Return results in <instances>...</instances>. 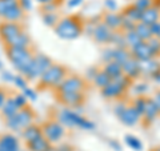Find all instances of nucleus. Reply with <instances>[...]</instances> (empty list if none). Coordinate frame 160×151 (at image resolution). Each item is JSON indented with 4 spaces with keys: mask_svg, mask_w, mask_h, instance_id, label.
<instances>
[{
    "mask_svg": "<svg viewBox=\"0 0 160 151\" xmlns=\"http://www.w3.org/2000/svg\"><path fill=\"white\" fill-rule=\"evenodd\" d=\"M8 58L18 71L24 75L27 72L29 64L32 62V55L27 48H8Z\"/></svg>",
    "mask_w": 160,
    "mask_h": 151,
    "instance_id": "1",
    "label": "nucleus"
},
{
    "mask_svg": "<svg viewBox=\"0 0 160 151\" xmlns=\"http://www.w3.org/2000/svg\"><path fill=\"white\" fill-rule=\"evenodd\" d=\"M59 122L68 126V127H82L83 130H93L95 124L91 123L89 120L84 119L83 117H80L78 112L72 111V110H63L59 114Z\"/></svg>",
    "mask_w": 160,
    "mask_h": 151,
    "instance_id": "2",
    "label": "nucleus"
},
{
    "mask_svg": "<svg viewBox=\"0 0 160 151\" xmlns=\"http://www.w3.org/2000/svg\"><path fill=\"white\" fill-rule=\"evenodd\" d=\"M51 66H52L51 59H49L48 56H46V55H43V54H39V55H36V56L32 58V62H31V64H29L27 72L24 74V76H27L31 80L38 79V78L42 76V75L46 72Z\"/></svg>",
    "mask_w": 160,
    "mask_h": 151,
    "instance_id": "3",
    "label": "nucleus"
},
{
    "mask_svg": "<svg viewBox=\"0 0 160 151\" xmlns=\"http://www.w3.org/2000/svg\"><path fill=\"white\" fill-rule=\"evenodd\" d=\"M55 32H56L59 38L72 40V39H76L82 34V28H80L76 20L67 18V19L60 20L58 23V26L55 27Z\"/></svg>",
    "mask_w": 160,
    "mask_h": 151,
    "instance_id": "4",
    "label": "nucleus"
},
{
    "mask_svg": "<svg viewBox=\"0 0 160 151\" xmlns=\"http://www.w3.org/2000/svg\"><path fill=\"white\" fill-rule=\"evenodd\" d=\"M32 119H33V112L29 108H23L16 115L7 118L6 123L13 131H22V130L27 128L28 126H31Z\"/></svg>",
    "mask_w": 160,
    "mask_h": 151,
    "instance_id": "5",
    "label": "nucleus"
},
{
    "mask_svg": "<svg viewBox=\"0 0 160 151\" xmlns=\"http://www.w3.org/2000/svg\"><path fill=\"white\" fill-rule=\"evenodd\" d=\"M66 79V68L58 64H52L42 76H40V83L44 86H52V87H58V86Z\"/></svg>",
    "mask_w": 160,
    "mask_h": 151,
    "instance_id": "6",
    "label": "nucleus"
},
{
    "mask_svg": "<svg viewBox=\"0 0 160 151\" xmlns=\"http://www.w3.org/2000/svg\"><path fill=\"white\" fill-rule=\"evenodd\" d=\"M42 130L49 143H56L64 137V127L58 122H49Z\"/></svg>",
    "mask_w": 160,
    "mask_h": 151,
    "instance_id": "7",
    "label": "nucleus"
},
{
    "mask_svg": "<svg viewBox=\"0 0 160 151\" xmlns=\"http://www.w3.org/2000/svg\"><path fill=\"white\" fill-rule=\"evenodd\" d=\"M83 88V80L78 76H69L66 78L62 83L58 86V90L60 94L66 92H80Z\"/></svg>",
    "mask_w": 160,
    "mask_h": 151,
    "instance_id": "8",
    "label": "nucleus"
},
{
    "mask_svg": "<svg viewBox=\"0 0 160 151\" xmlns=\"http://www.w3.org/2000/svg\"><path fill=\"white\" fill-rule=\"evenodd\" d=\"M92 35H93V38H95L96 42H99V43H108V42H111L113 32H112V29L109 27H107L104 23H100V24H98V26L95 27Z\"/></svg>",
    "mask_w": 160,
    "mask_h": 151,
    "instance_id": "9",
    "label": "nucleus"
},
{
    "mask_svg": "<svg viewBox=\"0 0 160 151\" xmlns=\"http://www.w3.org/2000/svg\"><path fill=\"white\" fill-rule=\"evenodd\" d=\"M22 32V29L18 26L16 23H11V22H7V23H3L0 26V36L4 42H9L11 39H13L18 34Z\"/></svg>",
    "mask_w": 160,
    "mask_h": 151,
    "instance_id": "10",
    "label": "nucleus"
},
{
    "mask_svg": "<svg viewBox=\"0 0 160 151\" xmlns=\"http://www.w3.org/2000/svg\"><path fill=\"white\" fill-rule=\"evenodd\" d=\"M140 117H142V115L135 110L133 106H131V107L124 108V111L119 115V119H120V122L124 123L126 126H133L139 122Z\"/></svg>",
    "mask_w": 160,
    "mask_h": 151,
    "instance_id": "11",
    "label": "nucleus"
},
{
    "mask_svg": "<svg viewBox=\"0 0 160 151\" xmlns=\"http://www.w3.org/2000/svg\"><path fill=\"white\" fill-rule=\"evenodd\" d=\"M132 54H133L135 59L139 60V62L140 60H148V59L153 58V54H152L147 42H142V43H139L138 46H135L132 48Z\"/></svg>",
    "mask_w": 160,
    "mask_h": 151,
    "instance_id": "12",
    "label": "nucleus"
},
{
    "mask_svg": "<svg viewBox=\"0 0 160 151\" xmlns=\"http://www.w3.org/2000/svg\"><path fill=\"white\" fill-rule=\"evenodd\" d=\"M124 88L122 84H119L118 82H115V80H111L106 87L102 88V94L104 98L107 99H111V98H116L119 96V95H122L124 92Z\"/></svg>",
    "mask_w": 160,
    "mask_h": 151,
    "instance_id": "13",
    "label": "nucleus"
},
{
    "mask_svg": "<svg viewBox=\"0 0 160 151\" xmlns=\"http://www.w3.org/2000/svg\"><path fill=\"white\" fill-rule=\"evenodd\" d=\"M19 140L13 135H3L0 137V151H19Z\"/></svg>",
    "mask_w": 160,
    "mask_h": 151,
    "instance_id": "14",
    "label": "nucleus"
},
{
    "mask_svg": "<svg viewBox=\"0 0 160 151\" xmlns=\"http://www.w3.org/2000/svg\"><path fill=\"white\" fill-rule=\"evenodd\" d=\"M123 72L124 75H127L129 79L139 76L140 74V67H139V60H136L135 58H129L126 63L123 64Z\"/></svg>",
    "mask_w": 160,
    "mask_h": 151,
    "instance_id": "15",
    "label": "nucleus"
},
{
    "mask_svg": "<svg viewBox=\"0 0 160 151\" xmlns=\"http://www.w3.org/2000/svg\"><path fill=\"white\" fill-rule=\"evenodd\" d=\"M139 67H140V74L151 75V76L160 71V64L158 62H155L153 59L140 60V62H139Z\"/></svg>",
    "mask_w": 160,
    "mask_h": 151,
    "instance_id": "16",
    "label": "nucleus"
},
{
    "mask_svg": "<svg viewBox=\"0 0 160 151\" xmlns=\"http://www.w3.org/2000/svg\"><path fill=\"white\" fill-rule=\"evenodd\" d=\"M7 44H8V48H27L29 46V38L27 36V34H24L22 31L13 39L7 42Z\"/></svg>",
    "mask_w": 160,
    "mask_h": 151,
    "instance_id": "17",
    "label": "nucleus"
},
{
    "mask_svg": "<svg viewBox=\"0 0 160 151\" xmlns=\"http://www.w3.org/2000/svg\"><path fill=\"white\" fill-rule=\"evenodd\" d=\"M49 146H51V143L48 142L44 135H42V137H39L38 139L31 140V142L27 143V147L29 151H46V150H48Z\"/></svg>",
    "mask_w": 160,
    "mask_h": 151,
    "instance_id": "18",
    "label": "nucleus"
},
{
    "mask_svg": "<svg viewBox=\"0 0 160 151\" xmlns=\"http://www.w3.org/2000/svg\"><path fill=\"white\" fill-rule=\"evenodd\" d=\"M159 9L158 8H155V7H151V8H148L146 9V11L143 12L142 15V20L140 22L144 23V24H147V26H152L153 23H156L158 20H159Z\"/></svg>",
    "mask_w": 160,
    "mask_h": 151,
    "instance_id": "19",
    "label": "nucleus"
},
{
    "mask_svg": "<svg viewBox=\"0 0 160 151\" xmlns=\"http://www.w3.org/2000/svg\"><path fill=\"white\" fill-rule=\"evenodd\" d=\"M159 108H158V106L156 103H155V100L153 99H147V102H146V108H144V118H146L148 122H152V120L158 117V114H159Z\"/></svg>",
    "mask_w": 160,
    "mask_h": 151,
    "instance_id": "20",
    "label": "nucleus"
},
{
    "mask_svg": "<svg viewBox=\"0 0 160 151\" xmlns=\"http://www.w3.org/2000/svg\"><path fill=\"white\" fill-rule=\"evenodd\" d=\"M19 111H20V107L18 106V103L13 100V98L12 99H7L6 103H4L3 107H2V114L6 118L13 117V115H16Z\"/></svg>",
    "mask_w": 160,
    "mask_h": 151,
    "instance_id": "21",
    "label": "nucleus"
},
{
    "mask_svg": "<svg viewBox=\"0 0 160 151\" xmlns=\"http://www.w3.org/2000/svg\"><path fill=\"white\" fill-rule=\"evenodd\" d=\"M60 99L67 106H78L83 100V95L80 92H66L60 94Z\"/></svg>",
    "mask_w": 160,
    "mask_h": 151,
    "instance_id": "22",
    "label": "nucleus"
},
{
    "mask_svg": "<svg viewBox=\"0 0 160 151\" xmlns=\"http://www.w3.org/2000/svg\"><path fill=\"white\" fill-rule=\"evenodd\" d=\"M43 135V130L38 127V126H28L27 128L23 130V138L26 139V142H31V140H35L38 139L39 137H42Z\"/></svg>",
    "mask_w": 160,
    "mask_h": 151,
    "instance_id": "23",
    "label": "nucleus"
},
{
    "mask_svg": "<svg viewBox=\"0 0 160 151\" xmlns=\"http://www.w3.org/2000/svg\"><path fill=\"white\" fill-rule=\"evenodd\" d=\"M104 24L111 29L122 27V16L118 13H115V12H109L106 15V18H104Z\"/></svg>",
    "mask_w": 160,
    "mask_h": 151,
    "instance_id": "24",
    "label": "nucleus"
},
{
    "mask_svg": "<svg viewBox=\"0 0 160 151\" xmlns=\"http://www.w3.org/2000/svg\"><path fill=\"white\" fill-rule=\"evenodd\" d=\"M23 16V8L19 6H13L12 8H9L8 11L6 12V15H4V19L7 20V22H11V23H15L18 22V20H20Z\"/></svg>",
    "mask_w": 160,
    "mask_h": 151,
    "instance_id": "25",
    "label": "nucleus"
},
{
    "mask_svg": "<svg viewBox=\"0 0 160 151\" xmlns=\"http://www.w3.org/2000/svg\"><path fill=\"white\" fill-rule=\"evenodd\" d=\"M135 32L139 35V38L142 39V42H148L151 38H153L152 34H151V28H149V26H147V24H144L142 22H140L139 24H136Z\"/></svg>",
    "mask_w": 160,
    "mask_h": 151,
    "instance_id": "26",
    "label": "nucleus"
},
{
    "mask_svg": "<svg viewBox=\"0 0 160 151\" xmlns=\"http://www.w3.org/2000/svg\"><path fill=\"white\" fill-rule=\"evenodd\" d=\"M104 71H106L112 79H115V78H118V76H120V75L123 74V67L120 66L119 63H116V62H113V60H112V62L107 63Z\"/></svg>",
    "mask_w": 160,
    "mask_h": 151,
    "instance_id": "27",
    "label": "nucleus"
},
{
    "mask_svg": "<svg viewBox=\"0 0 160 151\" xmlns=\"http://www.w3.org/2000/svg\"><path fill=\"white\" fill-rule=\"evenodd\" d=\"M129 58H132V56H131V54H129L127 49H124V48L113 49V62L119 63L120 66H123V64L126 63Z\"/></svg>",
    "mask_w": 160,
    "mask_h": 151,
    "instance_id": "28",
    "label": "nucleus"
},
{
    "mask_svg": "<svg viewBox=\"0 0 160 151\" xmlns=\"http://www.w3.org/2000/svg\"><path fill=\"white\" fill-rule=\"evenodd\" d=\"M111 80H112V78L109 76L106 71H99L96 74V76L93 78L95 84H96L98 87H100V88H104L109 82H111Z\"/></svg>",
    "mask_w": 160,
    "mask_h": 151,
    "instance_id": "29",
    "label": "nucleus"
},
{
    "mask_svg": "<svg viewBox=\"0 0 160 151\" xmlns=\"http://www.w3.org/2000/svg\"><path fill=\"white\" fill-rule=\"evenodd\" d=\"M124 39H126V44H128L131 48H133L135 46H138L139 43H142V39L139 38V35L133 31H128L126 34V36H124Z\"/></svg>",
    "mask_w": 160,
    "mask_h": 151,
    "instance_id": "30",
    "label": "nucleus"
},
{
    "mask_svg": "<svg viewBox=\"0 0 160 151\" xmlns=\"http://www.w3.org/2000/svg\"><path fill=\"white\" fill-rule=\"evenodd\" d=\"M142 15H143V12L140 11V9H138L135 6H132V7L126 9V15H124V16L129 18L131 20H133V22L136 23V22H139V20H142Z\"/></svg>",
    "mask_w": 160,
    "mask_h": 151,
    "instance_id": "31",
    "label": "nucleus"
},
{
    "mask_svg": "<svg viewBox=\"0 0 160 151\" xmlns=\"http://www.w3.org/2000/svg\"><path fill=\"white\" fill-rule=\"evenodd\" d=\"M126 143L131 148H133L135 151H142V148H143L142 142H140L136 137H133V135H127L126 137Z\"/></svg>",
    "mask_w": 160,
    "mask_h": 151,
    "instance_id": "32",
    "label": "nucleus"
},
{
    "mask_svg": "<svg viewBox=\"0 0 160 151\" xmlns=\"http://www.w3.org/2000/svg\"><path fill=\"white\" fill-rule=\"evenodd\" d=\"M43 22L47 24V26H51V27H56L58 26V15L55 12H47L43 15Z\"/></svg>",
    "mask_w": 160,
    "mask_h": 151,
    "instance_id": "33",
    "label": "nucleus"
},
{
    "mask_svg": "<svg viewBox=\"0 0 160 151\" xmlns=\"http://www.w3.org/2000/svg\"><path fill=\"white\" fill-rule=\"evenodd\" d=\"M148 46L151 48V51L153 54V56H156V55L160 52V40L158 38H151L148 40Z\"/></svg>",
    "mask_w": 160,
    "mask_h": 151,
    "instance_id": "34",
    "label": "nucleus"
},
{
    "mask_svg": "<svg viewBox=\"0 0 160 151\" xmlns=\"http://www.w3.org/2000/svg\"><path fill=\"white\" fill-rule=\"evenodd\" d=\"M122 27L126 29V31H133L135 27H136V23L133 22V20H131L127 16H122Z\"/></svg>",
    "mask_w": 160,
    "mask_h": 151,
    "instance_id": "35",
    "label": "nucleus"
},
{
    "mask_svg": "<svg viewBox=\"0 0 160 151\" xmlns=\"http://www.w3.org/2000/svg\"><path fill=\"white\" fill-rule=\"evenodd\" d=\"M146 102H147V99L138 98L136 100H135V103H133L135 110H136L140 115H143V112H144V108H146Z\"/></svg>",
    "mask_w": 160,
    "mask_h": 151,
    "instance_id": "36",
    "label": "nucleus"
},
{
    "mask_svg": "<svg viewBox=\"0 0 160 151\" xmlns=\"http://www.w3.org/2000/svg\"><path fill=\"white\" fill-rule=\"evenodd\" d=\"M111 42L115 43V44H118L119 48H124V46H126V39H124V36L123 35H120V34H116V32H113Z\"/></svg>",
    "mask_w": 160,
    "mask_h": 151,
    "instance_id": "37",
    "label": "nucleus"
},
{
    "mask_svg": "<svg viewBox=\"0 0 160 151\" xmlns=\"http://www.w3.org/2000/svg\"><path fill=\"white\" fill-rule=\"evenodd\" d=\"M135 7H136L138 9H140L142 12H144L146 9L151 8V0H136Z\"/></svg>",
    "mask_w": 160,
    "mask_h": 151,
    "instance_id": "38",
    "label": "nucleus"
},
{
    "mask_svg": "<svg viewBox=\"0 0 160 151\" xmlns=\"http://www.w3.org/2000/svg\"><path fill=\"white\" fill-rule=\"evenodd\" d=\"M13 83L16 84V87L22 88V90H26L27 88V82H26V79H24V76H22V75H15Z\"/></svg>",
    "mask_w": 160,
    "mask_h": 151,
    "instance_id": "39",
    "label": "nucleus"
},
{
    "mask_svg": "<svg viewBox=\"0 0 160 151\" xmlns=\"http://www.w3.org/2000/svg\"><path fill=\"white\" fill-rule=\"evenodd\" d=\"M23 95L27 99H31V100H36L38 99V94L35 92L32 88H29V87H27L26 90H23Z\"/></svg>",
    "mask_w": 160,
    "mask_h": 151,
    "instance_id": "40",
    "label": "nucleus"
},
{
    "mask_svg": "<svg viewBox=\"0 0 160 151\" xmlns=\"http://www.w3.org/2000/svg\"><path fill=\"white\" fill-rule=\"evenodd\" d=\"M149 28H151V34H152V36L153 38H160V23L156 22V23H153L152 26H149Z\"/></svg>",
    "mask_w": 160,
    "mask_h": 151,
    "instance_id": "41",
    "label": "nucleus"
},
{
    "mask_svg": "<svg viewBox=\"0 0 160 151\" xmlns=\"http://www.w3.org/2000/svg\"><path fill=\"white\" fill-rule=\"evenodd\" d=\"M13 100L18 103V106H19L20 108L24 107V106H26V103H27V98L24 96L23 94H22V95H16V96H13Z\"/></svg>",
    "mask_w": 160,
    "mask_h": 151,
    "instance_id": "42",
    "label": "nucleus"
},
{
    "mask_svg": "<svg viewBox=\"0 0 160 151\" xmlns=\"http://www.w3.org/2000/svg\"><path fill=\"white\" fill-rule=\"evenodd\" d=\"M103 60L107 63L112 62L113 60V49H106V51H104V55H103Z\"/></svg>",
    "mask_w": 160,
    "mask_h": 151,
    "instance_id": "43",
    "label": "nucleus"
},
{
    "mask_svg": "<svg viewBox=\"0 0 160 151\" xmlns=\"http://www.w3.org/2000/svg\"><path fill=\"white\" fill-rule=\"evenodd\" d=\"M43 9H44V12H55V9H56V4L55 3H47V4H44V7H43Z\"/></svg>",
    "mask_w": 160,
    "mask_h": 151,
    "instance_id": "44",
    "label": "nucleus"
},
{
    "mask_svg": "<svg viewBox=\"0 0 160 151\" xmlns=\"http://www.w3.org/2000/svg\"><path fill=\"white\" fill-rule=\"evenodd\" d=\"M147 87H148V86L143 83V84H138L133 90H135V92H136V94H144L147 91Z\"/></svg>",
    "mask_w": 160,
    "mask_h": 151,
    "instance_id": "45",
    "label": "nucleus"
},
{
    "mask_svg": "<svg viewBox=\"0 0 160 151\" xmlns=\"http://www.w3.org/2000/svg\"><path fill=\"white\" fill-rule=\"evenodd\" d=\"M106 7L108 9H111V11H115V9L118 8V4L115 0H106Z\"/></svg>",
    "mask_w": 160,
    "mask_h": 151,
    "instance_id": "46",
    "label": "nucleus"
},
{
    "mask_svg": "<svg viewBox=\"0 0 160 151\" xmlns=\"http://www.w3.org/2000/svg\"><path fill=\"white\" fill-rule=\"evenodd\" d=\"M13 78H15V75H12L11 72H8V71L3 72V80H6V82H13Z\"/></svg>",
    "mask_w": 160,
    "mask_h": 151,
    "instance_id": "47",
    "label": "nucleus"
},
{
    "mask_svg": "<svg viewBox=\"0 0 160 151\" xmlns=\"http://www.w3.org/2000/svg\"><path fill=\"white\" fill-rule=\"evenodd\" d=\"M22 7L23 9H31V7H32V2L31 0H22Z\"/></svg>",
    "mask_w": 160,
    "mask_h": 151,
    "instance_id": "48",
    "label": "nucleus"
},
{
    "mask_svg": "<svg viewBox=\"0 0 160 151\" xmlns=\"http://www.w3.org/2000/svg\"><path fill=\"white\" fill-rule=\"evenodd\" d=\"M82 3H83V0H69V2H68V7L69 8H75V7L80 6Z\"/></svg>",
    "mask_w": 160,
    "mask_h": 151,
    "instance_id": "49",
    "label": "nucleus"
},
{
    "mask_svg": "<svg viewBox=\"0 0 160 151\" xmlns=\"http://www.w3.org/2000/svg\"><path fill=\"white\" fill-rule=\"evenodd\" d=\"M7 96H6V92L3 91V90H0V110H2V107H3V104L6 103V99Z\"/></svg>",
    "mask_w": 160,
    "mask_h": 151,
    "instance_id": "50",
    "label": "nucleus"
},
{
    "mask_svg": "<svg viewBox=\"0 0 160 151\" xmlns=\"http://www.w3.org/2000/svg\"><path fill=\"white\" fill-rule=\"evenodd\" d=\"M124 108H126V106H124V104H119V106H116V108H115V114H116L118 117H119V115L124 111Z\"/></svg>",
    "mask_w": 160,
    "mask_h": 151,
    "instance_id": "51",
    "label": "nucleus"
},
{
    "mask_svg": "<svg viewBox=\"0 0 160 151\" xmlns=\"http://www.w3.org/2000/svg\"><path fill=\"white\" fill-rule=\"evenodd\" d=\"M153 100H155V103H156L158 106V108H159V111H160V91L155 94V96H153Z\"/></svg>",
    "mask_w": 160,
    "mask_h": 151,
    "instance_id": "52",
    "label": "nucleus"
},
{
    "mask_svg": "<svg viewBox=\"0 0 160 151\" xmlns=\"http://www.w3.org/2000/svg\"><path fill=\"white\" fill-rule=\"evenodd\" d=\"M59 151H72V147H69L68 144H63V146H60V147H58Z\"/></svg>",
    "mask_w": 160,
    "mask_h": 151,
    "instance_id": "53",
    "label": "nucleus"
},
{
    "mask_svg": "<svg viewBox=\"0 0 160 151\" xmlns=\"http://www.w3.org/2000/svg\"><path fill=\"white\" fill-rule=\"evenodd\" d=\"M109 144H111L112 147H115V150H116V151H120V144H119L118 142H115V140H112V142L109 143Z\"/></svg>",
    "mask_w": 160,
    "mask_h": 151,
    "instance_id": "54",
    "label": "nucleus"
},
{
    "mask_svg": "<svg viewBox=\"0 0 160 151\" xmlns=\"http://www.w3.org/2000/svg\"><path fill=\"white\" fill-rule=\"evenodd\" d=\"M46 151H59V148L58 147H53V146H49L48 150H46Z\"/></svg>",
    "mask_w": 160,
    "mask_h": 151,
    "instance_id": "55",
    "label": "nucleus"
},
{
    "mask_svg": "<svg viewBox=\"0 0 160 151\" xmlns=\"http://www.w3.org/2000/svg\"><path fill=\"white\" fill-rule=\"evenodd\" d=\"M38 2H40V3H43V4H47V3H51L52 0H38Z\"/></svg>",
    "mask_w": 160,
    "mask_h": 151,
    "instance_id": "56",
    "label": "nucleus"
},
{
    "mask_svg": "<svg viewBox=\"0 0 160 151\" xmlns=\"http://www.w3.org/2000/svg\"><path fill=\"white\" fill-rule=\"evenodd\" d=\"M153 151H160V147H159V148H156V150H153Z\"/></svg>",
    "mask_w": 160,
    "mask_h": 151,
    "instance_id": "57",
    "label": "nucleus"
},
{
    "mask_svg": "<svg viewBox=\"0 0 160 151\" xmlns=\"http://www.w3.org/2000/svg\"><path fill=\"white\" fill-rule=\"evenodd\" d=\"M0 68H2V62H0Z\"/></svg>",
    "mask_w": 160,
    "mask_h": 151,
    "instance_id": "58",
    "label": "nucleus"
},
{
    "mask_svg": "<svg viewBox=\"0 0 160 151\" xmlns=\"http://www.w3.org/2000/svg\"><path fill=\"white\" fill-rule=\"evenodd\" d=\"M19 151H26V150H19Z\"/></svg>",
    "mask_w": 160,
    "mask_h": 151,
    "instance_id": "59",
    "label": "nucleus"
}]
</instances>
